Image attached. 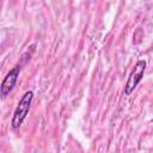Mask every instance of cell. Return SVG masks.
Wrapping results in <instances>:
<instances>
[{"mask_svg": "<svg viewBox=\"0 0 153 153\" xmlns=\"http://www.w3.org/2000/svg\"><path fill=\"white\" fill-rule=\"evenodd\" d=\"M146 61L145 60H139L133 71L130 72L129 76H128V80L124 85V94L126 96H130L133 93V91L136 88L137 84L142 80L143 78V74H145V69H146Z\"/></svg>", "mask_w": 153, "mask_h": 153, "instance_id": "obj_2", "label": "cell"}, {"mask_svg": "<svg viewBox=\"0 0 153 153\" xmlns=\"http://www.w3.org/2000/svg\"><path fill=\"white\" fill-rule=\"evenodd\" d=\"M33 99V92L32 91H26L23 97L20 98V100L18 102V105L13 112L12 120H11V127L13 130H17L20 128V126L23 124L24 120L26 118V115L29 114L31 103Z\"/></svg>", "mask_w": 153, "mask_h": 153, "instance_id": "obj_1", "label": "cell"}, {"mask_svg": "<svg viewBox=\"0 0 153 153\" xmlns=\"http://www.w3.org/2000/svg\"><path fill=\"white\" fill-rule=\"evenodd\" d=\"M20 69H22L20 65H17L13 68H11L10 72L6 74V76L4 78L2 82H1V86H0V94H1L2 99H5L12 92V90L14 88V86L17 84V80H18V76L20 74Z\"/></svg>", "mask_w": 153, "mask_h": 153, "instance_id": "obj_3", "label": "cell"}]
</instances>
